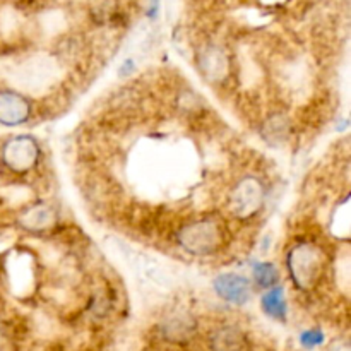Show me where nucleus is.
<instances>
[{"mask_svg":"<svg viewBox=\"0 0 351 351\" xmlns=\"http://www.w3.org/2000/svg\"><path fill=\"white\" fill-rule=\"evenodd\" d=\"M287 266L295 287L302 291H311L324 278L326 256L315 243L300 242L288 252Z\"/></svg>","mask_w":351,"mask_h":351,"instance_id":"1","label":"nucleus"},{"mask_svg":"<svg viewBox=\"0 0 351 351\" xmlns=\"http://www.w3.org/2000/svg\"><path fill=\"white\" fill-rule=\"evenodd\" d=\"M223 228L216 219L199 218L185 223L177 232V242L187 254L195 257L213 256L223 245Z\"/></svg>","mask_w":351,"mask_h":351,"instance_id":"2","label":"nucleus"},{"mask_svg":"<svg viewBox=\"0 0 351 351\" xmlns=\"http://www.w3.org/2000/svg\"><path fill=\"white\" fill-rule=\"evenodd\" d=\"M264 201H266V187L261 178L247 175V177L240 178L230 192L228 208L237 219L247 221L259 215Z\"/></svg>","mask_w":351,"mask_h":351,"instance_id":"3","label":"nucleus"},{"mask_svg":"<svg viewBox=\"0 0 351 351\" xmlns=\"http://www.w3.org/2000/svg\"><path fill=\"white\" fill-rule=\"evenodd\" d=\"M40 160V144L33 136L10 137L2 147V163L16 175H26Z\"/></svg>","mask_w":351,"mask_h":351,"instance_id":"4","label":"nucleus"},{"mask_svg":"<svg viewBox=\"0 0 351 351\" xmlns=\"http://www.w3.org/2000/svg\"><path fill=\"white\" fill-rule=\"evenodd\" d=\"M31 103L16 91H0V123L7 127L23 125L29 120Z\"/></svg>","mask_w":351,"mask_h":351,"instance_id":"5","label":"nucleus"},{"mask_svg":"<svg viewBox=\"0 0 351 351\" xmlns=\"http://www.w3.org/2000/svg\"><path fill=\"white\" fill-rule=\"evenodd\" d=\"M213 288L219 298L235 305H243L245 302H249L250 293H252L250 281L240 274L233 273L219 274L213 283Z\"/></svg>","mask_w":351,"mask_h":351,"instance_id":"6","label":"nucleus"},{"mask_svg":"<svg viewBox=\"0 0 351 351\" xmlns=\"http://www.w3.org/2000/svg\"><path fill=\"white\" fill-rule=\"evenodd\" d=\"M209 346L213 351H247L249 341L242 329L235 326L218 328L209 338Z\"/></svg>","mask_w":351,"mask_h":351,"instance_id":"7","label":"nucleus"},{"mask_svg":"<svg viewBox=\"0 0 351 351\" xmlns=\"http://www.w3.org/2000/svg\"><path fill=\"white\" fill-rule=\"evenodd\" d=\"M55 213L48 204H33L19 216V225L33 233L47 232L53 226Z\"/></svg>","mask_w":351,"mask_h":351,"instance_id":"8","label":"nucleus"},{"mask_svg":"<svg viewBox=\"0 0 351 351\" xmlns=\"http://www.w3.org/2000/svg\"><path fill=\"white\" fill-rule=\"evenodd\" d=\"M201 69L209 79L218 81L228 74V58L223 53V50L216 47H208L201 55Z\"/></svg>","mask_w":351,"mask_h":351,"instance_id":"9","label":"nucleus"},{"mask_svg":"<svg viewBox=\"0 0 351 351\" xmlns=\"http://www.w3.org/2000/svg\"><path fill=\"white\" fill-rule=\"evenodd\" d=\"M261 305L269 317L276 319V321L287 319V300H285V290L281 287L267 288Z\"/></svg>","mask_w":351,"mask_h":351,"instance_id":"10","label":"nucleus"},{"mask_svg":"<svg viewBox=\"0 0 351 351\" xmlns=\"http://www.w3.org/2000/svg\"><path fill=\"white\" fill-rule=\"evenodd\" d=\"M254 281L261 288H273L278 283V271L271 263H257L254 266Z\"/></svg>","mask_w":351,"mask_h":351,"instance_id":"11","label":"nucleus"},{"mask_svg":"<svg viewBox=\"0 0 351 351\" xmlns=\"http://www.w3.org/2000/svg\"><path fill=\"white\" fill-rule=\"evenodd\" d=\"M165 328H167V332L171 336V338H177V336L189 335V331L192 329V324L189 322V319L175 317V319H170Z\"/></svg>","mask_w":351,"mask_h":351,"instance_id":"12","label":"nucleus"},{"mask_svg":"<svg viewBox=\"0 0 351 351\" xmlns=\"http://www.w3.org/2000/svg\"><path fill=\"white\" fill-rule=\"evenodd\" d=\"M300 343L304 348H317L324 343V332L319 331V329H308V331L302 332L300 335Z\"/></svg>","mask_w":351,"mask_h":351,"instance_id":"13","label":"nucleus"}]
</instances>
